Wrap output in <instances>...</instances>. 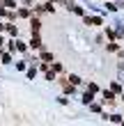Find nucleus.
Listing matches in <instances>:
<instances>
[{
  "mask_svg": "<svg viewBox=\"0 0 124 126\" xmlns=\"http://www.w3.org/2000/svg\"><path fill=\"white\" fill-rule=\"evenodd\" d=\"M30 46H32V48H41V39H39V32H32V39H30Z\"/></svg>",
  "mask_w": 124,
  "mask_h": 126,
  "instance_id": "1",
  "label": "nucleus"
},
{
  "mask_svg": "<svg viewBox=\"0 0 124 126\" xmlns=\"http://www.w3.org/2000/svg\"><path fill=\"white\" fill-rule=\"evenodd\" d=\"M39 28H41L39 18H32V23H30V32H39Z\"/></svg>",
  "mask_w": 124,
  "mask_h": 126,
  "instance_id": "2",
  "label": "nucleus"
},
{
  "mask_svg": "<svg viewBox=\"0 0 124 126\" xmlns=\"http://www.w3.org/2000/svg\"><path fill=\"white\" fill-rule=\"evenodd\" d=\"M104 101H106V103H115V96H113V92H104Z\"/></svg>",
  "mask_w": 124,
  "mask_h": 126,
  "instance_id": "3",
  "label": "nucleus"
},
{
  "mask_svg": "<svg viewBox=\"0 0 124 126\" xmlns=\"http://www.w3.org/2000/svg\"><path fill=\"white\" fill-rule=\"evenodd\" d=\"M5 28L9 30V34H14V37H16V32H18V28H16V25H12V23H5Z\"/></svg>",
  "mask_w": 124,
  "mask_h": 126,
  "instance_id": "4",
  "label": "nucleus"
},
{
  "mask_svg": "<svg viewBox=\"0 0 124 126\" xmlns=\"http://www.w3.org/2000/svg\"><path fill=\"white\" fill-rule=\"evenodd\" d=\"M41 60H46V62H53V55H51V53H46V50H44V53H41Z\"/></svg>",
  "mask_w": 124,
  "mask_h": 126,
  "instance_id": "5",
  "label": "nucleus"
},
{
  "mask_svg": "<svg viewBox=\"0 0 124 126\" xmlns=\"http://www.w3.org/2000/svg\"><path fill=\"white\" fill-rule=\"evenodd\" d=\"M67 80H71V85H78V83H81V78H78V76H74V73H71Z\"/></svg>",
  "mask_w": 124,
  "mask_h": 126,
  "instance_id": "6",
  "label": "nucleus"
},
{
  "mask_svg": "<svg viewBox=\"0 0 124 126\" xmlns=\"http://www.w3.org/2000/svg\"><path fill=\"white\" fill-rule=\"evenodd\" d=\"M14 44H16V50H21V53H23V50L28 48V46H25V44H23V41H14Z\"/></svg>",
  "mask_w": 124,
  "mask_h": 126,
  "instance_id": "7",
  "label": "nucleus"
},
{
  "mask_svg": "<svg viewBox=\"0 0 124 126\" xmlns=\"http://www.w3.org/2000/svg\"><path fill=\"white\" fill-rule=\"evenodd\" d=\"M92 94H94V92H85V96H83V101H85V103H92Z\"/></svg>",
  "mask_w": 124,
  "mask_h": 126,
  "instance_id": "8",
  "label": "nucleus"
},
{
  "mask_svg": "<svg viewBox=\"0 0 124 126\" xmlns=\"http://www.w3.org/2000/svg\"><path fill=\"white\" fill-rule=\"evenodd\" d=\"M46 80H55V71H51V69H46Z\"/></svg>",
  "mask_w": 124,
  "mask_h": 126,
  "instance_id": "9",
  "label": "nucleus"
},
{
  "mask_svg": "<svg viewBox=\"0 0 124 126\" xmlns=\"http://www.w3.org/2000/svg\"><path fill=\"white\" fill-rule=\"evenodd\" d=\"M5 7H16V0H2Z\"/></svg>",
  "mask_w": 124,
  "mask_h": 126,
  "instance_id": "10",
  "label": "nucleus"
},
{
  "mask_svg": "<svg viewBox=\"0 0 124 126\" xmlns=\"http://www.w3.org/2000/svg\"><path fill=\"white\" fill-rule=\"evenodd\" d=\"M18 16H23V18H28V16H30V9H18Z\"/></svg>",
  "mask_w": 124,
  "mask_h": 126,
  "instance_id": "11",
  "label": "nucleus"
},
{
  "mask_svg": "<svg viewBox=\"0 0 124 126\" xmlns=\"http://www.w3.org/2000/svg\"><path fill=\"white\" fill-rule=\"evenodd\" d=\"M2 62H5V64H9V62H12V55H7V53H5V55H2Z\"/></svg>",
  "mask_w": 124,
  "mask_h": 126,
  "instance_id": "12",
  "label": "nucleus"
},
{
  "mask_svg": "<svg viewBox=\"0 0 124 126\" xmlns=\"http://www.w3.org/2000/svg\"><path fill=\"white\" fill-rule=\"evenodd\" d=\"M0 30H5V23H0Z\"/></svg>",
  "mask_w": 124,
  "mask_h": 126,
  "instance_id": "13",
  "label": "nucleus"
},
{
  "mask_svg": "<svg viewBox=\"0 0 124 126\" xmlns=\"http://www.w3.org/2000/svg\"><path fill=\"white\" fill-rule=\"evenodd\" d=\"M0 44H2V37H0Z\"/></svg>",
  "mask_w": 124,
  "mask_h": 126,
  "instance_id": "14",
  "label": "nucleus"
}]
</instances>
